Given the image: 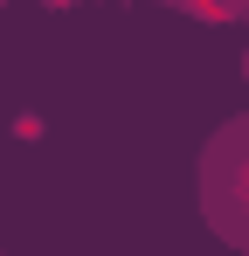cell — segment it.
<instances>
[{"instance_id":"obj_3","label":"cell","mask_w":249,"mask_h":256,"mask_svg":"<svg viewBox=\"0 0 249 256\" xmlns=\"http://www.w3.org/2000/svg\"><path fill=\"white\" fill-rule=\"evenodd\" d=\"M0 256H7V250H0Z\"/></svg>"},{"instance_id":"obj_1","label":"cell","mask_w":249,"mask_h":256,"mask_svg":"<svg viewBox=\"0 0 249 256\" xmlns=\"http://www.w3.org/2000/svg\"><path fill=\"white\" fill-rule=\"evenodd\" d=\"M194 201L201 222L222 250L249 256V111L222 118L201 138V160H194Z\"/></svg>"},{"instance_id":"obj_2","label":"cell","mask_w":249,"mask_h":256,"mask_svg":"<svg viewBox=\"0 0 249 256\" xmlns=\"http://www.w3.org/2000/svg\"><path fill=\"white\" fill-rule=\"evenodd\" d=\"M236 70H242V84H249V48H242V56H236Z\"/></svg>"}]
</instances>
